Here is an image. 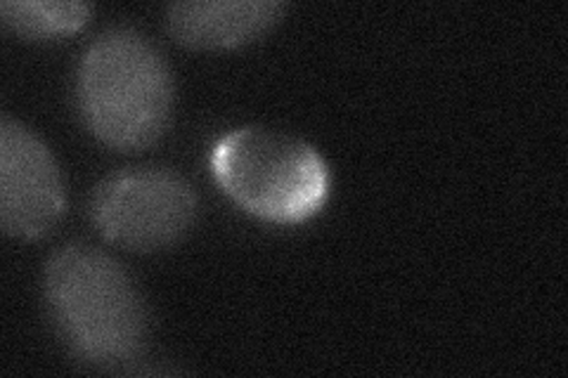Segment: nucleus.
<instances>
[{"mask_svg": "<svg viewBox=\"0 0 568 378\" xmlns=\"http://www.w3.org/2000/svg\"><path fill=\"white\" fill-rule=\"evenodd\" d=\"M284 14L277 0H183L166 8L164 24L185 48L227 50L261 39Z\"/></svg>", "mask_w": 568, "mask_h": 378, "instance_id": "423d86ee", "label": "nucleus"}, {"mask_svg": "<svg viewBox=\"0 0 568 378\" xmlns=\"http://www.w3.org/2000/svg\"><path fill=\"white\" fill-rule=\"evenodd\" d=\"M0 17L27 39H58L79 31L91 17V6L77 0H3Z\"/></svg>", "mask_w": 568, "mask_h": 378, "instance_id": "0eeeda50", "label": "nucleus"}, {"mask_svg": "<svg viewBox=\"0 0 568 378\" xmlns=\"http://www.w3.org/2000/svg\"><path fill=\"white\" fill-rule=\"evenodd\" d=\"M67 190L55 156L29 125L0 121V225L17 239H39L60 223Z\"/></svg>", "mask_w": 568, "mask_h": 378, "instance_id": "39448f33", "label": "nucleus"}, {"mask_svg": "<svg viewBox=\"0 0 568 378\" xmlns=\"http://www.w3.org/2000/svg\"><path fill=\"white\" fill-rule=\"evenodd\" d=\"M43 298L62 344L98 369L131 367L145 355V298L114 256L88 242H69L43 269Z\"/></svg>", "mask_w": 568, "mask_h": 378, "instance_id": "f257e3e1", "label": "nucleus"}, {"mask_svg": "<svg viewBox=\"0 0 568 378\" xmlns=\"http://www.w3.org/2000/svg\"><path fill=\"white\" fill-rule=\"evenodd\" d=\"M88 211L106 242L135 254H156L192 229L200 200L183 173L142 164L102 177Z\"/></svg>", "mask_w": 568, "mask_h": 378, "instance_id": "20e7f679", "label": "nucleus"}, {"mask_svg": "<svg viewBox=\"0 0 568 378\" xmlns=\"http://www.w3.org/2000/svg\"><path fill=\"white\" fill-rule=\"evenodd\" d=\"M211 173L242 211L275 225L313 218L327 204L332 173L313 145L292 133L242 125L211 150Z\"/></svg>", "mask_w": 568, "mask_h": 378, "instance_id": "7ed1b4c3", "label": "nucleus"}, {"mask_svg": "<svg viewBox=\"0 0 568 378\" xmlns=\"http://www.w3.org/2000/svg\"><path fill=\"white\" fill-rule=\"evenodd\" d=\"M171 67L148 35L131 27L98 33L77 71L81 121L106 147L145 150L164 135L173 112Z\"/></svg>", "mask_w": 568, "mask_h": 378, "instance_id": "f03ea898", "label": "nucleus"}]
</instances>
